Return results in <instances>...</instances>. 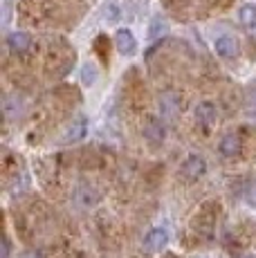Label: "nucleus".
Segmentation results:
<instances>
[{"label":"nucleus","mask_w":256,"mask_h":258,"mask_svg":"<svg viewBox=\"0 0 256 258\" xmlns=\"http://www.w3.org/2000/svg\"><path fill=\"white\" fill-rule=\"evenodd\" d=\"M99 202V191L90 184V182H79L72 191V205L77 207L79 211L92 209V207Z\"/></svg>","instance_id":"obj_1"},{"label":"nucleus","mask_w":256,"mask_h":258,"mask_svg":"<svg viewBox=\"0 0 256 258\" xmlns=\"http://www.w3.org/2000/svg\"><path fill=\"white\" fill-rule=\"evenodd\" d=\"M160 112H162V119H166V121H175V119L180 117L182 112V97L180 92L175 90H164L160 94Z\"/></svg>","instance_id":"obj_2"},{"label":"nucleus","mask_w":256,"mask_h":258,"mask_svg":"<svg viewBox=\"0 0 256 258\" xmlns=\"http://www.w3.org/2000/svg\"><path fill=\"white\" fill-rule=\"evenodd\" d=\"M142 135L144 140L151 144V146H162L166 140V126H164V119L160 117H146L144 126H142Z\"/></svg>","instance_id":"obj_3"},{"label":"nucleus","mask_w":256,"mask_h":258,"mask_svg":"<svg viewBox=\"0 0 256 258\" xmlns=\"http://www.w3.org/2000/svg\"><path fill=\"white\" fill-rule=\"evenodd\" d=\"M207 173V162H205V157L203 155H189L184 162H182V166H180V175L184 177L186 182H196V180H200Z\"/></svg>","instance_id":"obj_4"},{"label":"nucleus","mask_w":256,"mask_h":258,"mask_svg":"<svg viewBox=\"0 0 256 258\" xmlns=\"http://www.w3.org/2000/svg\"><path fill=\"white\" fill-rule=\"evenodd\" d=\"M194 117H196V123L203 128H211L216 126V121H218V108H216V103L211 101H198L194 108Z\"/></svg>","instance_id":"obj_5"},{"label":"nucleus","mask_w":256,"mask_h":258,"mask_svg":"<svg viewBox=\"0 0 256 258\" xmlns=\"http://www.w3.org/2000/svg\"><path fill=\"white\" fill-rule=\"evenodd\" d=\"M218 153L225 160H234L243 153V140H240L238 133H225L218 142Z\"/></svg>","instance_id":"obj_6"},{"label":"nucleus","mask_w":256,"mask_h":258,"mask_svg":"<svg viewBox=\"0 0 256 258\" xmlns=\"http://www.w3.org/2000/svg\"><path fill=\"white\" fill-rule=\"evenodd\" d=\"M214 49L216 54H218L220 58H225V61H231V58L238 56L240 47H238V41H236L231 34H223V36H218L214 41Z\"/></svg>","instance_id":"obj_7"},{"label":"nucleus","mask_w":256,"mask_h":258,"mask_svg":"<svg viewBox=\"0 0 256 258\" xmlns=\"http://www.w3.org/2000/svg\"><path fill=\"white\" fill-rule=\"evenodd\" d=\"M115 47L119 49V54H124V56H131V54L135 52L137 41H135V36H133L131 29H126V27L117 29L115 32Z\"/></svg>","instance_id":"obj_8"},{"label":"nucleus","mask_w":256,"mask_h":258,"mask_svg":"<svg viewBox=\"0 0 256 258\" xmlns=\"http://www.w3.org/2000/svg\"><path fill=\"white\" fill-rule=\"evenodd\" d=\"M7 47L12 49L14 54H25L29 47H32V36L27 32H12L7 36Z\"/></svg>","instance_id":"obj_9"},{"label":"nucleus","mask_w":256,"mask_h":258,"mask_svg":"<svg viewBox=\"0 0 256 258\" xmlns=\"http://www.w3.org/2000/svg\"><path fill=\"white\" fill-rule=\"evenodd\" d=\"M166 242H169V234H166L164 227H155V229H151L149 234H146V238H144V247L149 251L162 249Z\"/></svg>","instance_id":"obj_10"},{"label":"nucleus","mask_w":256,"mask_h":258,"mask_svg":"<svg viewBox=\"0 0 256 258\" xmlns=\"http://www.w3.org/2000/svg\"><path fill=\"white\" fill-rule=\"evenodd\" d=\"M238 18H240V23L245 25L247 32L256 34V7L254 5H243L240 12H238Z\"/></svg>","instance_id":"obj_11"},{"label":"nucleus","mask_w":256,"mask_h":258,"mask_svg":"<svg viewBox=\"0 0 256 258\" xmlns=\"http://www.w3.org/2000/svg\"><path fill=\"white\" fill-rule=\"evenodd\" d=\"M86 131H88V121H86V117H79L77 121L70 126V131H68L66 140H68V142H79L81 137H86Z\"/></svg>","instance_id":"obj_12"},{"label":"nucleus","mask_w":256,"mask_h":258,"mask_svg":"<svg viewBox=\"0 0 256 258\" xmlns=\"http://www.w3.org/2000/svg\"><path fill=\"white\" fill-rule=\"evenodd\" d=\"M95 81H97V70L92 66H83V83L92 86Z\"/></svg>","instance_id":"obj_13"},{"label":"nucleus","mask_w":256,"mask_h":258,"mask_svg":"<svg viewBox=\"0 0 256 258\" xmlns=\"http://www.w3.org/2000/svg\"><path fill=\"white\" fill-rule=\"evenodd\" d=\"M106 18H108V21H117V18H119V5H117V3H108L106 5Z\"/></svg>","instance_id":"obj_14"},{"label":"nucleus","mask_w":256,"mask_h":258,"mask_svg":"<svg viewBox=\"0 0 256 258\" xmlns=\"http://www.w3.org/2000/svg\"><path fill=\"white\" fill-rule=\"evenodd\" d=\"M166 29V25L164 21H160V18H153V25H151V38H155V36H160L162 32Z\"/></svg>","instance_id":"obj_15"},{"label":"nucleus","mask_w":256,"mask_h":258,"mask_svg":"<svg viewBox=\"0 0 256 258\" xmlns=\"http://www.w3.org/2000/svg\"><path fill=\"white\" fill-rule=\"evenodd\" d=\"M247 99H249V106H252V110H256V81L252 83V86H249Z\"/></svg>","instance_id":"obj_16"}]
</instances>
